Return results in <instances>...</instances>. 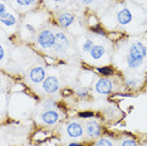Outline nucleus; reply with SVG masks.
<instances>
[{"label":"nucleus","mask_w":147,"mask_h":146,"mask_svg":"<svg viewBox=\"0 0 147 146\" xmlns=\"http://www.w3.org/2000/svg\"><path fill=\"white\" fill-rule=\"evenodd\" d=\"M69 45H71V43H69L68 38H67V35L64 33L62 32H58L55 33V43H54V52L57 54H64V53L68 51Z\"/></svg>","instance_id":"nucleus-3"},{"label":"nucleus","mask_w":147,"mask_h":146,"mask_svg":"<svg viewBox=\"0 0 147 146\" xmlns=\"http://www.w3.org/2000/svg\"><path fill=\"white\" fill-rule=\"evenodd\" d=\"M97 72H98L99 74H102L103 77H109V76H113V74H115V71H113V68L109 67V66H105V67H98V68H97Z\"/></svg>","instance_id":"nucleus-14"},{"label":"nucleus","mask_w":147,"mask_h":146,"mask_svg":"<svg viewBox=\"0 0 147 146\" xmlns=\"http://www.w3.org/2000/svg\"><path fill=\"white\" fill-rule=\"evenodd\" d=\"M4 55H5V49L1 45V47H0V59H1V61L4 59Z\"/></svg>","instance_id":"nucleus-25"},{"label":"nucleus","mask_w":147,"mask_h":146,"mask_svg":"<svg viewBox=\"0 0 147 146\" xmlns=\"http://www.w3.org/2000/svg\"><path fill=\"white\" fill-rule=\"evenodd\" d=\"M16 3V5L19 6V8H29V6L34 5L36 0H14Z\"/></svg>","instance_id":"nucleus-16"},{"label":"nucleus","mask_w":147,"mask_h":146,"mask_svg":"<svg viewBox=\"0 0 147 146\" xmlns=\"http://www.w3.org/2000/svg\"><path fill=\"white\" fill-rule=\"evenodd\" d=\"M91 30L94 33V34H98V35H102V36H106V30L102 28L101 25H99V23L98 24H96V25H92L91 26Z\"/></svg>","instance_id":"nucleus-18"},{"label":"nucleus","mask_w":147,"mask_h":146,"mask_svg":"<svg viewBox=\"0 0 147 146\" xmlns=\"http://www.w3.org/2000/svg\"><path fill=\"white\" fill-rule=\"evenodd\" d=\"M52 1H54V3H61V1H63V0H52Z\"/></svg>","instance_id":"nucleus-29"},{"label":"nucleus","mask_w":147,"mask_h":146,"mask_svg":"<svg viewBox=\"0 0 147 146\" xmlns=\"http://www.w3.org/2000/svg\"><path fill=\"white\" fill-rule=\"evenodd\" d=\"M93 47H94V44H93L92 39H87V41L82 44V51L84 52V53H91Z\"/></svg>","instance_id":"nucleus-17"},{"label":"nucleus","mask_w":147,"mask_h":146,"mask_svg":"<svg viewBox=\"0 0 147 146\" xmlns=\"http://www.w3.org/2000/svg\"><path fill=\"white\" fill-rule=\"evenodd\" d=\"M147 55V48L141 42L132 43L129 48V54L127 57V66L131 69H137L143 64V59Z\"/></svg>","instance_id":"nucleus-1"},{"label":"nucleus","mask_w":147,"mask_h":146,"mask_svg":"<svg viewBox=\"0 0 147 146\" xmlns=\"http://www.w3.org/2000/svg\"><path fill=\"white\" fill-rule=\"evenodd\" d=\"M43 108H44V111H47V110H57L58 106L53 101H45L44 103H43Z\"/></svg>","instance_id":"nucleus-21"},{"label":"nucleus","mask_w":147,"mask_h":146,"mask_svg":"<svg viewBox=\"0 0 147 146\" xmlns=\"http://www.w3.org/2000/svg\"><path fill=\"white\" fill-rule=\"evenodd\" d=\"M74 19H76L74 14H73V13H69V11L61 13V14L57 16L58 24L61 25L62 28H69V26L74 23Z\"/></svg>","instance_id":"nucleus-9"},{"label":"nucleus","mask_w":147,"mask_h":146,"mask_svg":"<svg viewBox=\"0 0 147 146\" xmlns=\"http://www.w3.org/2000/svg\"><path fill=\"white\" fill-rule=\"evenodd\" d=\"M121 146H137V142H136V140H133V139H126V140L122 141Z\"/></svg>","instance_id":"nucleus-23"},{"label":"nucleus","mask_w":147,"mask_h":146,"mask_svg":"<svg viewBox=\"0 0 147 146\" xmlns=\"http://www.w3.org/2000/svg\"><path fill=\"white\" fill-rule=\"evenodd\" d=\"M84 130L89 139H97L102 135V126L97 121H88L86 124Z\"/></svg>","instance_id":"nucleus-5"},{"label":"nucleus","mask_w":147,"mask_h":146,"mask_svg":"<svg viewBox=\"0 0 147 146\" xmlns=\"http://www.w3.org/2000/svg\"><path fill=\"white\" fill-rule=\"evenodd\" d=\"M94 114L92 111H83V112H79L78 114V117H82V118H92L94 117Z\"/></svg>","instance_id":"nucleus-22"},{"label":"nucleus","mask_w":147,"mask_h":146,"mask_svg":"<svg viewBox=\"0 0 147 146\" xmlns=\"http://www.w3.org/2000/svg\"><path fill=\"white\" fill-rule=\"evenodd\" d=\"M36 43L42 49L48 51V49L54 48V43H55V34L53 33L51 29H43L38 33L36 36Z\"/></svg>","instance_id":"nucleus-2"},{"label":"nucleus","mask_w":147,"mask_h":146,"mask_svg":"<svg viewBox=\"0 0 147 146\" xmlns=\"http://www.w3.org/2000/svg\"><path fill=\"white\" fill-rule=\"evenodd\" d=\"M106 53V49L103 45L101 44H94V47H93V49L91 51V58L93 59V61H98V59H101L103 55H105Z\"/></svg>","instance_id":"nucleus-12"},{"label":"nucleus","mask_w":147,"mask_h":146,"mask_svg":"<svg viewBox=\"0 0 147 146\" xmlns=\"http://www.w3.org/2000/svg\"><path fill=\"white\" fill-rule=\"evenodd\" d=\"M29 78L33 83H40L45 79V69L43 67H34L29 72Z\"/></svg>","instance_id":"nucleus-10"},{"label":"nucleus","mask_w":147,"mask_h":146,"mask_svg":"<svg viewBox=\"0 0 147 146\" xmlns=\"http://www.w3.org/2000/svg\"><path fill=\"white\" fill-rule=\"evenodd\" d=\"M94 146H115V145H113V142L109 139L103 137V139H99L98 141H96Z\"/></svg>","instance_id":"nucleus-19"},{"label":"nucleus","mask_w":147,"mask_h":146,"mask_svg":"<svg viewBox=\"0 0 147 146\" xmlns=\"http://www.w3.org/2000/svg\"><path fill=\"white\" fill-rule=\"evenodd\" d=\"M117 22L121 25H127L132 22V13L129 9L123 8L117 13Z\"/></svg>","instance_id":"nucleus-11"},{"label":"nucleus","mask_w":147,"mask_h":146,"mask_svg":"<svg viewBox=\"0 0 147 146\" xmlns=\"http://www.w3.org/2000/svg\"><path fill=\"white\" fill-rule=\"evenodd\" d=\"M64 92V95L67 96V95H71V91H68V89H65V91H63Z\"/></svg>","instance_id":"nucleus-28"},{"label":"nucleus","mask_w":147,"mask_h":146,"mask_svg":"<svg viewBox=\"0 0 147 146\" xmlns=\"http://www.w3.org/2000/svg\"><path fill=\"white\" fill-rule=\"evenodd\" d=\"M67 135L72 139H79L83 136V126L78 122H69L65 126Z\"/></svg>","instance_id":"nucleus-8"},{"label":"nucleus","mask_w":147,"mask_h":146,"mask_svg":"<svg viewBox=\"0 0 147 146\" xmlns=\"http://www.w3.org/2000/svg\"><path fill=\"white\" fill-rule=\"evenodd\" d=\"M126 84L128 86L129 88H137L140 86V81L136 78H127L126 79Z\"/></svg>","instance_id":"nucleus-20"},{"label":"nucleus","mask_w":147,"mask_h":146,"mask_svg":"<svg viewBox=\"0 0 147 146\" xmlns=\"http://www.w3.org/2000/svg\"><path fill=\"white\" fill-rule=\"evenodd\" d=\"M0 22L3 23V25L8 26V28H11V26H14L16 24V18H15V15H13L11 13L8 11V14L4 15L3 18H0Z\"/></svg>","instance_id":"nucleus-13"},{"label":"nucleus","mask_w":147,"mask_h":146,"mask_svg":"<svg viewBox=\"0 0 147 146\" xmlns=\"http://www.w3.org/2000/svg\"><path fill=\"white\" fill-rule=\"evenodd\" d=\"M76 95L79 98H87L89 96V89L87 87H83V86H79L76 88Z\"/></svg>","instance_id":"nucleus-15"},{"label":"nucleus","mask_w":147,"mask_h":146,"mask_svg":"<svg viewBox=\"0 0 147 146\" xmlns=\"http://www.w3.org/2000/svg\"><path fill=\"white\" fill-rule=\"evenodd\" d=\"M112 89H113V82L107 77L99 78L94 84V91L98 95H103V96L109 95L112 92Z\"/></svg>","instance_id":"nucleus-4"},{"label":"nucleus","mask_w":147,"mask_h":146,"mask_svg":"<svg viewBox=\"0 0 147 146\" xmlns=\"http://www.w3.org/2000/svg\"><path fill=\"white\" fill-rule=\"evenodd\" d=\"M81 1L83 3V4H86V5H91L94 3V0H81Z\"/></svg>","instance_id":"nucleus-26"},{"label":"nucleus","mask_w":147,"mask_h":146,"mask_svg":"<svg viewBox=\"0 0 147 146\" xmlns=\"http://www.w3.org/2000/svg\"><path fill=\"white\" fill-rule=\"evenodd\" d=\"M8 14V11H6V6L4 4V1L1 0V3H0V18H3L4 15Z\"/></svg>","instance_id":"nucleus-24"},{"label":"nucleus","mask_w":147,"mask_h":146,"mask_svg":"<svg viewBox=\"0 0 147 146\" xmlns=\"http://www.w3.org/2000/svg\"><path fill=\"white\" fill-rule=\"evenodd\" d=\"M59 89V79L57 77H47L44 81H43V91L45 92V93H55Z\"/></svg>","instance_id":"nucleus-7"},{"label":"nucleus","mask_w":147,"mask_h":146,"mask_svg":"<svg viewBox=\"0 0 147 146\" xmlns=\"http://www.w3.org/2000/svg\"><path fill=\"white\" fill-rule=\"evenodd\" d=\"M69 146H83L82 144H79V142H71Z\"/></svg>","instance_id":"nucleus-27"},{"label":"nucleus","mask_w":147,"mask_h":146,"mask_svg":"<svg viewBox=\"0 0 147 146\" xmlns=\"http://www.w3.org/2000/svg\"><path fill=\"white\" fill-rule=\"evenodd\" d=\"M59 118H61V115H59V112L57 111V110H47L40 116L42 122L48 126L55 125L57 122L59 121Z\"/></svg>","instance_id":"nucleus-6"}]
</instances>
